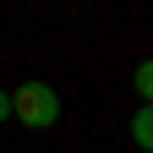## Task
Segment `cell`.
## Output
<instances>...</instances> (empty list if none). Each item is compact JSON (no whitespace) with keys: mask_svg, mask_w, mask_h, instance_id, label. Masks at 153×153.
Masks as SVG:
<instances>
[{"mask_svg":"<svg viewBox=\"0 0 153 153\" xmlns=\"http://www.w3.org/2000/svg\"><path fill=\"white\" fill-rule=\"evenodd\" d=\"M11 115L27 131H49L55 120H60V93H55L49 82H22V88L11 93Z\"/></svg>","mask_w":153,"mask_h":153,"instance_id":"6da1fadb","label":"cell"},{"mask_svg":"<svg viewBox=\"0 0 153 153\" xmlns=\"http://www.w3.org/2000/svg\"><path fill=\"white\" fill-rule=\"evenodd\" d=\"M131 137H137V148L153 153V104H142L137 115H131Z\"/></svg>","mask_w":153,"mask_h":153,"instance_id":"7a4b0ae2","label":"cell"},{"mask_svg":"<svg viewBox=\"0 0 153 153\" xmlns=\"http://www.w3.org/2000/svg\"><path fill=\"white\" fill-rule=\"evenodd\" d=\"M131 82H137L142 104H153V55H148V60H137V71H131Z\"/></svg>","mask_w":153,"mask_h":153,"instance_id":"3957f363","label":"cell"},{"mask_svg":"<svg viewBox=\"0 0 153 153\" xmlns=\"http://www.w3.org/2000/svg\"><path fill=\"white\" fill-rule=\"evenodd\" d=\"M6 115H11V99H6V93H0V120H6Z\"/></svg>","mask_w":153,"mask_h":153,"instance_id":"277c9868","label":"cell"}]
</instances>
